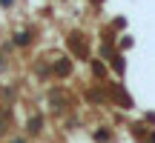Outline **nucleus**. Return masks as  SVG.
Segmentation results:
<instances>
[{
  "label": "nucleus",
  "mask_w": 155,
  "mask_h": 143,
  "mask_svg": "<svg viewBox=\"0 0 155 143\" xmlns=\"http://www.w3.org/2000/svg\"><path fill=\"white\" fill-rule=\"evenodd\" d=\"M55 72H58V75H69V72H72V63H69V57H61V60L55 63Z\"/></svg>",
  "instance_id": "1"
},
{
  "label": "nucleus",
  "mask_w": 155,
  "mask_h": 143,
  "mask_svg": "<svg viewBox=\"0 0 155 143\" xmlns=\"http://www.w3.org/2000/svg\"><path fill=\"white\" fill-rule=\"evenodd\" d=\"M15 43H17V46H26V43H29V34H26V32L15 34Z\"/></svg>",
  "instance_id": "2"
},
{
  "label": "nucleus",
  "mask_w": 155,
  "mask_h": 143,
  "mask_svg": "<svg viewBox=\"0 0 155 143\" xmlns=\"http://www.w3.org/2000/svg\"><path fill=\"white\" fill-rule=\"evenodd\" d=\"M40 129V117H32V120H29V132H38Z\"/></svg>",
  "instance_id": "3"
},
{
  "label": "nucleus",
  "mask_w": 155,
  "mask_h": 143,
  "mask_svg": "<svg viewBox=\"0 0 155 143\" xmlns=\"http://www.w3.org/2000/svg\"><path fill=\"white\" fill-rule=\"evenodd\" d=\"M112 66H115L118 72H124V57H112Z\"/></svg>",
  "instance_id": "4"
},
{
  "label": "nucleus",
  "mask_w": 155,
  "mask_h": 143,
  "mask_svg": "<svg viewBox=\"0 0 155 143\" xmlns=\"http://www.w3.org/2000/svg\"><path fill=\"white\" fill-rule=\"evenodd\" d=\"M12 3H15V0H0V6H12Z\"/></svg>",
  "instance_id": "5"
},
{
  "label": "nucleus",
  "mask_w": 155,
  "mask_h": 143,
  "mask_svg": "<svg viewBox=\"0 0 155 143\" xmlns=\"http://www.w3.org/2000/svg\"><path fill=\"white\" fill-rule=\"evenodd\" d=\"M150 143H155V132H152V138H150Z\"/></svg>",
  "instance_id": "6"
}]
</instances>
